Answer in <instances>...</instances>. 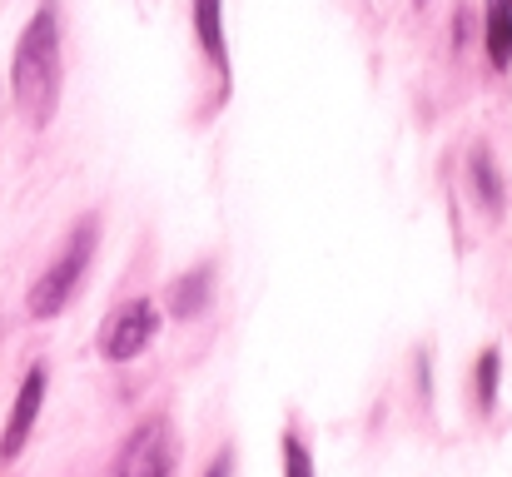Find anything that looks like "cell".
I'll use <instances>...</instances> for the list:
<instances>
[{
  "instance_id": "cell-5",
  "label": "cell",
  "mask_w": 512,
  "mask_h": 477,
  "mask_svg": "<svg viewBox=\"0 0 512 477\" xmlns=\"http://www.w3.org/2000/svg\"><path fill=\"white\" fill-rule=\"evenodd\" d=\"M45 388H50V373L35 363L25 378H20V393L10 403V418H5V433H0V458H20L30 433H35V418H40V403H45Z\"/></svg>"
},
{
  "instance_id": "cell-9",
  "label": "cell",
  "mask_w": 512,
  "mask_h": 477,
  "mask_svg": "<svg viewBox=\"0 0 512 477\" xmlns=\"http://www.w3.org/2000/svg\"><path fill=\"white\" fill-rule=\"evenodd\" d=\"M488 60L493 70L512 65V0H488Z\"/></svg>"
},
{
  "instance_id": "cell-2",
  "label": "cell",
  "mask_w": 512,
  "mask_h": 477,
  "mask_svg": "<svg viewBox=\"0 0 512 477\" xmlns=\"http://www.w3.org/2000/svg\"><path fill=\"white\" fill-rule=\"evenodd\" d=\"M95 239H100V219H95V214H85V219L70 229V239H65V249L55 254V264L30 284V294H25L30 318H55V314H65V309H70V299L80 294V284H85V274H90Z\"/></svg>"
},
{
  "instance_id": "cell-11",
  "label": "cell",
  "mask_w": 512,
  "mask_h": 477,
  "mask_svg": "<svg viewBox=\"0 0 512 477\" xmlns=\"http://www.w3.org/2000/svg\"><path fill=\"white\" fill-rule=\"evenodd\" d=\"M284 477H314V458L299 433H284Z\"/></svg>"
},
{
  "instance_id": "cell-8",
  "label": "cell",
  "mask_w": 512,
  "mask_h": 477,
  "mask_svg": "<svg viewBox=\"0 0 512 477\" xmlns=\"http://www.w3.org/2000/svg\"><path fill=\"white\" fill-rule=\"evenodd\" d=\"M209 294H214V269H209V264H199L194 274L174 279V289H170V314H174V318H199L204 309H209Z\"/></svg>"
},
{
  "instance_id": "cell-3",
  "label": "cell",
  "mask_w": 512,
  "mask_h": 477,
  "mask_svg": "<svg viewBox=\"0 0 512 477\" xmlns=\"http://www.w3.org/2000/svg\"><path fill=\"white\" fill-rule=\"evenodd\" d=\"M155 333H160V309H155L150 299H130V304H120L115 314L105 318V328H100V353H105L110 363H130V358H140V353L155 343Z\"/></svg>"
},
{
  "instance_id": "cell-1",
  "label": "cell",
  "mask_w": 512,
  "mask_h": 477,
  "mask_svg": "<svg viewBox=\"0 0 512 477\" xmlns=\"http://www.w3.org/2000/svg\"><path fill=\"white\" fill-rule=\"evenodd\" d=\"M10 95L30 130H45L55 120L60 110V15L55 5H40L30 25L20 30L15 60H10Z\"/></svg>"
},
{
  "instance_id": "cell-10",
  "label": "cell",
  "mask_w": 512,
  "mask_h": 477,
  "mask_svg": "<svg viewBox=\"0 0 512 477\" xmlns=\"http://www.w3.org/2000/svg\"><path fill=\"white\" fill-rule=\"evenodd\" d=\"M498 378H503V348H483L478 353V368H473V393H478V408L483 413L498 403Z\"/></svg>"
},
{
  "instance_id": "cell-7",
  "label": "cell",
  "mask_w": 512,
  "mask_h": 477,
  "mask_svg": "<svg viewBox=\"0 0 512 477\" xmlns=\"http://www.w3.org/2000/svg\"><path fill=\"white\" fill-rule=\"evenodd\" d=\"M468 184H473L478 204L498 219V214H503V204H508V184H503V174H498V164H493L488 150H473V155H468Z\"/></svg>"
},
{
  "instance_id": "cell-4",
  "label": "cell",
  "mask_w": 512,
  "mask_h": 477,
  "mask_svg": "<svg viewBox=\"0 0 512 477\" xmlns=\"http://www.w3.org/2000/svg\"><path fill=\"white\" fill-rule=\"evenodd\" d=\"M115 477H174V428L165 418H145L125 438Z\"/></svg>"
},
{
  "instance_id": "cell-6",
  "label": "cell",
  "mask_w": 512,
  "mask_h": 477,
  "mask_svg": "<svg viewBox=\"0 0 512 477\" xmlns=\"http://www.w3.org/2000/svg\"><path fill=\"white\" fill-rule=\"evenodd\" d=\"M189 20L199 35V50L209 55V65L229 80V45H224V0H189Z\"/></svg>"
},
{
  "instance_id": "cell-12",
  "label": "cell",
  "mask_w": 512,
  "mask_h": 477,
  "mask_svg": "<svg viewBox=\"0 0 512 477\" xmlns=\"http://www.w3.org/2000/svg\"><path fill=\"white\" fill-rule=\"evenodd\" d=\"M204 477H234V448H219V453L209 458Z\"/></svg>"
}]
</instances>
